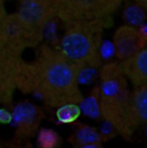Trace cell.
<instances>
[{
    "label": "cell",
    "mask_w": 147,
    "mask_h": 148,
    "mask_svg": "<svg viewBox=\"0 0 147 148\" xmlns=\"http://www.w3.org/2000/svg\"><path fill=\"white\" fill-rule=\"evenodd\" d=\"M82 70L58 49L41 45L36 59L23 63L18 88L37 95L48 106L57 108L83 101L79 81Z\"/></svg>",
    "instance_id": "6da1fadb"
},
{
    "label": "cell",
    "mask_w": 147,
    "mask_h": 148,
    "mask_svg": "<svg viewBox=\"0 0 147 148\" xmlns=\"http://www.w3.org/2000/svg\"><path fill=\"white\" fill-rule=\"evenodd\" d=\"M120 62H109L100 70V111L103 120L124 140H131L134 130L131 123V92Z\"/></svg>",
    "instance_id": "7a4b0ae2"
},
{
    "label": "cell",
    "mask_w": 147,
    "mask_h": 148,
    "mask_svg": "<svg viewBox=\"0 0 147 148\" xmlns=\"http://www.w3.org/2000/svg\"><path fill=\"white\" fill-rule=\"evenodd\" d=\"M111 19L64 23L59 49L81 70L101 68L102 34Z\"/></svg>",
    "instance_id": "3957f363"
},
{
    "label": "cell",
    "mask_w": 147,
    "mask_h": 148,
    "mask_svg": "<svg viewBox=\"0 0 147 148\" xmlns=\"http://www.w3.org/2000/svg\"><path fill=\"white\" fill-rule=\"evenodd\" d=\"M123 0H57V18L67 23L75 21L111 19Z\"/></svg>",
    "instance_id": "277c9868"
},
{
    "label": "cell",
    "mask_w": 147,
    "mask_h": 148,
    "mask_svg": "<svg viewBox=\"0 0 147 148\" xmlns=\"http://www.w3.org/2000/svg\"><path fill=\"white\" fill-rule=\"evenodd\" d=\"M42 39V34L29 28L16 13L6 15L0 22V44L20 52L36 47Z\"/></svg>",
    "instance_id": "5b68a950"
},
{
    "label": "cell",
    "mask_w": 147,
    "mask_h": 148,
    "mask_svg": "<svg viewBox=\"0 0 147 148\" xmlns=\"http://www.w3.org/2000/svg\"><path fill=\"white\" fill-rule=\"evenodd\" d=\"M23 62L22 52L0 44V103L12 100L15 90L18 88Z\"/></svg>",
    "instance_id": "8992f818"
},
{
    "label": "cell",
    "mask_w": 147,
    "mask_h": 148,
    "mask_svg": "<svg viewBox=\"0 0 147 148\" xmlns=\"http://www.w3.org/2000/svg\"><path fill=\"white\" fill-rule=\"evenodd\" d=\"M16 14L32 29L42 33L57 18V0H19Z\"/></svg>",
    "instance_id": "52a82bcc"
},
{
    "label": "cell",
    "mask_w": 147,
    "mask_h": 148,
    "mask_svg": "<svg viewBox=\"0 0 147 148\" xmlns=\"http://www.w3.org/2000/svg\"><path fill=\"white\" fill-rule=\"evenodd\" d=\"M146 45L147 35L140 27L125 24L114 32L113 49L120 62L130 58Z\"/></svg>",
    "instance_id": "ba28073f"
},
{
    "label": "cell",
    "mask_w": 147,
    "mask_h": 148,
    "mask_svg": "<svg viewBox=\"0 0 147 148\" xmlns=\"http://www.w3.org/2000/svg\"><path fill=\"white\" fill-rule=\"evenodd\" d=\"M42 119V111L29 102L18 104L12 114V120H14L17 127L16 134L20 139L26 140L34 136L38 131Z\"/></svg>",
    "instance_id": "9c48e42d"
},
{
    "label": "cell",
    "mask_w": 147,
    "mask_h": 148,
    "mask_svg": "<svg viewBox=\"0 0 147 148\" xmlns=\"http://www.w3.org/2000/svg\"><path fill=\"white\" fill-rule=\"evenodd\" d=\"M120 62L132 86L147 84V45L130 58Z\"/></svg>",
    "instance_id": "30bf717a"
},
{
    "label": "cell",
    "mask_w": 147,
    "mask_h": 148,
    "mask_svg": "<svg viewBox=\"0 0 147 148\" xmlns=\"http://www.w3.org/2000/svg\"><path fill=\"white\" fill-rule=\"evenodd\" d=\"M108 139L107 134L99 132L94 127L78 124L75 131L69 138V142L75 147H101L103 143L107 141Z\"/></svg>",
    "instance_id": "8fae6325"
},
{
    "label": "cell",
    "mask_w": 147,
    "mask_h": 148,
    "mask_svg": "<svg viewBox=\"0 0 147 148\" xmlns=\"http://www.w3.org/2000/svg\"><path fill=\"white\" fill-rule=\"evenodd\" d=\"M130 116L134 132L142 125L147 126V84L133 87L131 92Z\"/></svg>",
    "instance_id": "7c38bea8"
},
{
    "label": "cell",
    "mask_w": 147,
    "mask_h": 148,
    "mask_svg": "<svg viewBox=\"0 0 147 148\" xmlns=\"http://www.w3.org/2000/svg\"><path fill=\"white\" fill-rule=\"evenodd\" d=\"M79 103H68L56 108V119L62 124H74L78 121L81 108Z\"/></svg>",
    "instance_id": "4fadbf2b"
},
{
    "label": "cell",
    "mask_w": 147,
    "mask_h": 148,
    "mask_svg": "<svg viewBox=\"0 0 147 148\" xmlns=\"http://www.w3.org/2000/svg\"><path fill=\"white\" fill-rule=\"evenodd\" d=\"M125 10V17L128 24L134 26L141 25L146 19L147 9L143 5L133 2Z\"/></svg>",
    "instance_id": "5bb4252c"
},
{
    "label": "cell",
    "mask_w": 147,
    "mask_h": 148,
    "mask_svg": "<svg viewBox=\"0 0 147 148\" xmlns=\"http://www.w3.org/2000/svg\"><path fill=\"white\" fill-rule=\"evenodd\" d=\"M81 104L83 105V107H81V108L85 114H87L90 117L101 116L99 86L94 88L93 89L90 96L88 97L87 99H83V101H81Z\"/></svg>",
    "instance_id": "9a60e30c"
},
{
    "label": "cell",
    "mask_w": 147,
    "mask_h": 148,
    "mask_svg": "<svg viewBox=\"0 0 147 148\" xmlns=\"http://www.w3.org/2000/svg\"><path fill=\"white\" fill-rule=\"evenodd\" d=\"M37 142L42 148H55L59 147L61 139L56 132L49 128H42L38 132Z\"/></svg>",
    "instance_id": "2e32d148"
},
{
    "label": "cell",
    "mask_w": 147,
    "mask_h": 148,
    "mask_svg": "<svg viewBox=\"0 0 147 148\" xmlns=\"http://www.w3.org/2000/svg\"><path fill=\"white\" fill-rule=\"evenodd\" d=\"M12 120V114H10L6 109H0V122L7 123Z\"/></svg>",
    "instance_id": "e0dca14e"
},
{
    "label": "cell",
    "mask_w": 147,
    "mask_h": 148,
    "mask_svg": "<svg viewBox=\"0 0 147 148\" xmlns=\"http://www.w3.org/2000/svg\"><path fill=\"white\" fill-rule=\"evenodd\" d=\"M7 15L5 10V3L4 0H0V22L4 18V16Z\"/></svg>",
    "instance_id": "ac0fdd59"
},
{
    "label": "cell",
    "mask_w": 147,
    "mask_h": 148,
    "mask_svg": "<svg viewBox=\"0 0 147 148\" xmlns=\"http://www.w3.org/2000/svg\"><path fill=\"white\" fill-rule=\"evenodd\" d=\"M133 2H135V3H138L141 5H143L144 7H146L147 9V0H131Z\"/></svg>",
    "instance_id": "d6986e66"
}]
</instances>
